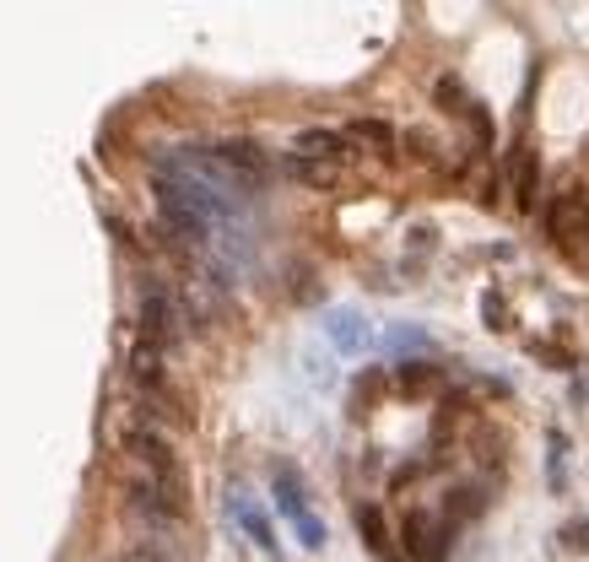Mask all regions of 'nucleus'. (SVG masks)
I'll list each match as a JSON object with an SVG mask.
<instances>
[{
    "instance_id": "nucleus-1",
    "label": "nucleus",
    "mask_w": 589,
    "mask_h": 562,
    "mask_svg": "<svg viewBox=\"0 0 589 562\" xmlns=\"http://www.w3.org/2000/svg\"><path fill=\"white\" fill-rule=\"evenodd\" d=\"M136 319H141V341H152L157 352L179 341V325H184V314H179V298H173V292H168L157 276H146V281H141Z\"/></svg>"
},
{
    "instance_id": "nucleus-2",
    "label": "nucleus",
    "mask_w": 589,
    "mask_h": 562,
    "mask_svg": "<svg viewBox=\"0 0 589 562\" xmlns=\"http://www.w3.org/2000/svg\"><path fill=\"white\" fill-rule=\"evenodd\" d=\"M454 541V525L438 508H406V519H400V546H406L411 562H444Z\"/></svg>"
},
{
    "instance_id": "nucleus-3",
    "label": "nucleus",
    "mask_w": 589,
    "mask_h": 562,
    "mask_svg": "<svg viewBox=\"0 0 589 562\" xmlns=\"http://www.w3.org/2000/svg\"><path fill=\"white\" fill-rule=\"evenodd\" d=\"M125 449L146 465V481H157V487H168V492H184V471H179V460H173L163 433H152V427H130Z\"/></svg>"
},
{
    "instance_id": "nucleus-4",
    "label": "nucleus",
    "mask_w": 589,
    "mask_h": 562,
    "mask_svg": "<svg viewBox=\"0 0 589 562\" xmlns=\"http://www.w3.org/2000/svg\"><path fill=\"white\" fill-rule=\"evenodd\" d=\"M503 168H508V190H514V206L519 211H535V200H541V152L514 136V146L503 152Z\"/></svg>"
},
{
    "instance_id": "nucleus-5",
    "label": "nucleus",
    "mask_w": 589,
    "mask_h": 562,
    "mask_svg": "<svg viewBox=\"0 0 589 562\" xmlns=\"http://www.w3.org/2000/svg\"><path fill=\"white\" fill-rule=\"evenodd\" d=\"M211 157H217L249 195H260L265 184H271V157H265L254 141H222V146H211Z\"/></svg>"
},
{
    "instance_id": "nucleus-6",
    "label": "nucleus",
    "mask_w": 589,
    "mask_h": 562,
    "mask_svg": "<svg viewBox=\"0 0 589 562\" xmlns=\"http://www.w3.org/2000/svg\"><path fill=\"white\" fill-rule=\"evenodd\" d=\"M492 498H498V487H492V476H471V481H454V487L444 492V508L438 514L449 519L454 530L460 525H476L481 514L492 508Z\"/></svg>"
},
{
    "instance_id": "nucleus-7",
    "label": "nucleus",
    "mask_w": 589,
    "mask_h": 562,
    "mask_svg": "<svg viewBox=\"0 0 589 562\" xmlns=\"http://www.w3.org/2000/svg\"><path fill=\"white\" fill-rule=\"evenodd\" d=\"M589 211V200H584V190L579 184H557L552 195H546V206H541V222H546V238H552V244H562V238L573 233V222H579Z\"/></svg>"
},
{
    "instance_id": "nucleus-8",
    "label": "nucleus",
    "mask_w": 589,
    "mask_h": 562,
    "mask_svg": "<svg viewBox=\"0 0 589 562\" xmlns=\"http://www.w3.org/2000/svg\"><path fill=\"white\" fill-rule=\"evenodd\" d=\"M357 146L341 136V130H325V125H314V130H298V141H292V157H309V163H346Z\"/></svg>"
},
{
    "instance_id": "nucleus-9",
    "label": "nucleus",
    "mask_w": 589,
    "mask_h": 562,
    "mask_svg": "<svg viewBox=\"0 0 589 562\" xmlns=\"http://www.w3.org/2000/svg\"><path fill=\"white\" fill-rule=\"evenodd\" d=\"M395 384L406 395H433V390H444V368L433 357H406V363H395Z\"/></svg>"
},
{
    "instance_id": "nucleus-10",
    "label": "nucleus",
    "mask_w": 589,
    "mask_h": 562,
    "mask_svg": "<svg viewBox=\"0 0 589 562\" xmlns=\"http://www.w3.org/2000/svg\"><path fill=\"white\" fill-rule=\"evenodd\" d=\"M130 379H136L141 395H152V390H163V384H168L163 352H157L152 341H136V346H130Z\"/></svg>"
},
{
    "instance_id": "nucleus-11",
    "label": "nucleus",
    "mask_w": 589,
    "mask_h": 562,
    "mask_svg": "<svg viewBox=\"0 0 589 562\" xmlns=\"http://www.w3.org/2000/svg\"><path fill=\"white\" fill-rule=\"evenodd\" d=\"M503 454H508V438L498 433V422H476L471 427V460L481 465V476L503 471Z\"/></svg>"
},
{
    "instance_id": "nucleus-12",
    "label": "nucleus",
    "mask_w": 589,
    "mask_h": 562,
    "mask_svg": "<svg viewBox=\"0 0 589 562\" xmlns=\"http://www.w3.org/2000/svg\"><path fill=\"white\" fill-rule=\"evenodd\" d=\"M341 136L352 141V146H368V152H379V157H395V146H400L395 125H384V119H352Z\"/></svg>"
},
{
    "instance_id": "nucleus-13",
    "label": "nucleus",
    "mask_w": 589,
    "mask_h": 562,
    "mask_svg": "<svg viewBox=\"0 0 589 562\" xmlns=\"http://www.w3.org/2000/svg\"><path fill=\"white\" fill-rule=\"evenodd\" d=\"M325 330H330V341H336V352H346V357L368 352V325H363V314H357V309H336Z\"/></svg>"
},
{
    "instance_id": "nucleus-14",
    "label": "nucleus",
    "mask_w": 589,
    "mask_h": 562,
    "mask_svg": "<svg viewBox=\"0 0 589 562\" xmlns=\"http://www.w3.org/2000/svg\"><path fill=\"white\" fill-rule=\"evenodd\" d=\"M357 535H363V546L379 562H390V525H384V508L379 503H357Z\"/></svg>"
},
{
    "instance_id": "nucleus-15",
    "label": "nucleus",
    "mask_w": 589,
    "mask_h": 562,
    "mask_svg": "<svg viewBox=\"0 0 589 562\" xmlns=\"http://www.w3.org/2000/svg\"><path fill=\"white\" fill-rule=\"evenodd\" d=\"M281 168H287L292 173V179H298V184H309V190H336V184H341V168L336 163H309V157H281Z\"/></svg>"
},
{
    "instance_id": "nucleus-16",
    "label": "nucleus",
    "mask_w": 589,
    "mask_h": 562,
    "mask_svg": "<svg viewBox=\"0 0 589 562\" xmlns=\"http://www.w3.org/2000/svg\"><path fill=\"white\" fill-rule=\"evenodd\" d=\"M233 514H238V525L249 530V541L260 546V552H271V557L281 552V546H276V530H271V519H265V514H260V508H254L249 498H233Z\"/></svg>"
},
{
    "instance_id": "nucleus-17",
    "label": "nucleus",
    "mask_w": 589,
    "mask_h": 562,
    "mask_svg": "<svg viewBox=\"0 0 589 562\" xmlns=\"http://www.w3.org/2000/svg\"><path fill=\"white\" fill-rule=\"evenodd\" d=\"M481 325H487L492 336H498V330H514V314H508V298H503L498 287L481 292Z\"/></svg>"
},
{
    "instance_id": "nucleus-18",
    "label": "nucleus",
    "mask_w": 589,
    "mask_h": 562,
    "mask_svg": "<svg viewBox=\"0 0 589 562\" xmlns=\"http://www.w3.org/2000/svg\"><path fill=\"white\" fill-rule=\"evenodd\" d=\"M530 357H535V363H546V368H562V373L579 368V352L562 346V341H530Z\"/></svg>"
},
{
    "instance_id": "nucleus-19",
    "label": "nucleus",
    "mask_w": 589,
    "mask_h": 562,
    "mask_svg": "<svg viewBox=\"0 0 589 562\" xmlns=\"http://www.w3.org/2000/svg\"><path fill=\"white\" fill-rule=\"evenodd\" d=\"M433 98L444 103L449 114H460V119H465V109L476 103L471 92H465V82H460V76H438V82H433Z\"/></svg>"
},
{
    "instance_id": "nucleus-20",
    "label": "nucleus",
    "mask_w": 589,
    "mask_h": 562,
    "mask_svg": "<svg viewBox=\"0 0 589 562\" xmlns=\"http://www.w3.org/2000/svg\"><path fill=\"white\" fill-rule=\"evenodd\" d=\"M465 125H471V136H476V152H492V114H487V103H471V109H465Z\"/></svg>"
},
{
    "instance_id": "nucleus-21",
    "label": "nucleus",
    "mask_w": 589,
    "mask_h": 562,
    "mask_svg": "<svg viewBox=\"0 0 589 562\" xmlns=\"http://www.w3.org/2000/svg\"><path fill=\"white\" fill-rule=\"evenodd\" d=\"M562 249L573 254V265H584V271H589V211H584L579 222H573V233L562 238Z\"/></svg>"
},
{
    "instance_id": "nucleus-22",
    "label": "nucleus",
    "mask_w": 589,
    "mask_h": 562,
    "mask_svg": "<svg viewBox=\"0 0 589 562\" xmlns=\"http://www.w3.org/2000/svg\"><path fill=\"white\" fill-rule=\"evenodd\" d=\"M400 146H406L417 163H438V141L427 136V130H406V136H400Z\"/></svg>"
},
{
    "instance_id": "nucleus-23",
    "label": "nucleus",
    "mask_w": 589,
    "mask_h": 562,
    "mask_svg": "<svg viewBox=\"0 0 589 562\" xmlns=\"http://www.w3.org/2000/svg\"><path fill=\"white\" fill-rule=\"evenodd\" d=\"M562 449H568V438L552 433V492H557V498L568 492V471H562Z\"/></svg>"
},
{
    "instance_id": "nucleus-24",
    "label": "nucleus",
    "mask_w": 589,
    "mask_h": 562,
    "mask_svg": "<svg viewBox=\"0 0 589 562\" xmlns=\"http://www.w3.org/2000/svg\"><path fill=\"white\" fill-rule=\"evenodd\" d=\"M390 346H395V352H427V336H422V330L395 325V330H390Z\"/></svg>"
},
{
    "instance_id": "nucleus-25",
    "label": "nucleus",
    "mask_w": 589,
    "mask_h": 562,
    "mask_svg": "<svg viewBox=\"0 0 589 562\" xmlns=\"http://www.w3.org/2000/svg\"><path fill=\"white\" fill-rule=\"evenodd\" d=\"M562 546H568V552H589V519H579V525L562 530Z\"/></svg>"
}]
</instances>
